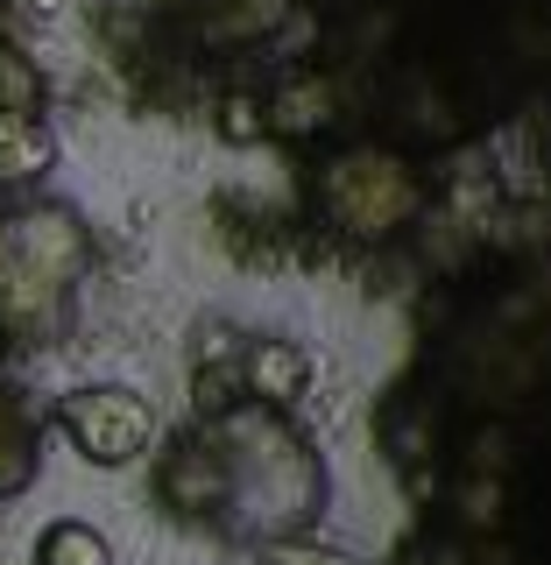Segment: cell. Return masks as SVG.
<instances>
[{
  "label": "cell",
  "instance_id": "1",
  "mask_svg": "<svg viewBox=\"0 0 551 565\" xmlns=\"http://www.w3.org/2000/svg\"><path fill=\"white\" fill-rule=\"evenodd\" d=\"M332 473L318 459L311 431L269 403H226L191 417L163 438L156 459V502L191 530H220L226 544H283L311 537L326 516Z\"/></svg>",
  "mask_w": 551,
  "mask_h": 565
},
{
  "label": "cell",
  "instance_id": "4",
  "mask_svg": "<svg viewBox=\"0 0 551 565\" xmlns=\"http://www.w3.org/2000/svg\"><path fill=\"white\" fill-rule=\"evenodd\" d=\"M50 424L64 431V446L85 459V467H135V459L156 452V411L141 403V388L128 382H85L64 388L50 403Z\"/></svg>",
  "mask_w": 551,
  "mask_h": 565
},
{
  "label": "cell",
  "instance_id": "6",
  "mask_svg": "<svg viewBox=\"0 0 551 565\" xmlns=\"http://www.w3.org/2000/svg\"><path fill=\"white\" fill-rule=\"evenodd\" d=\"M311 388V353L290 340H247L234 353V396L241 403H269V411H290Z\"/></svg>",
  "mask_w": 551,
  "mask_h": 565
},
{
  "label": "cell",
  "instance_id": "2",
  "mask_svg": "<svg viewBox=\"0 0 551 565\" xmlns=\"http://www.w3.org/2000/svg\"><path fill=\"white\" fill-rule=\"evenodd\" d=\"M93 269V226L71 205L0 212V340H57Z\"/></svg>",
  "mask_w": 551,
  "mask_h": 565
},
{
  "label": "cell",
  "instance_id": "11",
  "mask_svg": "<svg viewBox=\"0 0 551 565\" xmlns=\"http://www.w3.org/2000/svg\"><path fill=\"white\" fill-rule=\"evenodd\" d=\"M220 141H234V149L262 141V99L255 93H226L220 99Z\"/></svg>",
  "mask_w": 551,
  "mask_h": 565
},
{
  "label": "cell",
  "instance_id": "9",
  "mask_svg": "<svg viewBox=\"0 0 551 565\" xmlns=\"http://www.w3.org/2000/svg\"><path fill=\"white\" fill-rule=\"evenodd\" d=\"M35 565H114V537L93 530L85 516H57L35 537Z\"/></svg>",
  "mask_w": 551,
  "mask_h": 565
},
{
  "label": "cell",
  "instance_id": "7",
  "mask_svg": "<svg viewBox=\"0 0 551 565\" xmlns=\"http://www.w3.org/2000/svg\"><path fill=\"white\" fill-rule=\"evenodd\" d=\"M57 170V128L43 120V106L0 114V191H29Z\"/></svg>",
  "mask_w": 551,
  "mask_h": 565
},
{
  "label": "cell",
  "instance_id": "8",
  "mask_svg": "<svg viewBox=\"0 0 551 565\" xmlns=\"http://www.w3.org/2000/svg\"><path fill=\"white\" fill-rule=\"evenodd\" d=\"M35 467H43V424H35L29 403L0 382V502H14V494L35 481Z\"/></svg>",
  "mask_w": 551,
  "mask_h": 565
},
{
  "label": "cell",
  "instance_id": "5",
  "mask_svg": "<svg viewBox=\"0 0 551 565\" xmlns=\"http://www.w3.org/2000/svg\"><path fill=\"white\" fill-rule=\"evenodd\" d=\"M255 99H262V141L269 135L276 141H326L332 120H340V85H332L318 64L283 71L269 93H255Z\"/></svg>",
  "mask_w": 551,
  "mask_h": 565
},
{
  "label": "cell",
  "instance_id": "3",
  "mask_svg": "<svg viewBox=\"0 0 551 565\" xmlns=\"http://www.w3.org/2000/svg\"><path fill=\"white\" fill-rule=\"evenodd\" d=\"M311 212L347 247H389L432 212V184L389 141H340L311 177Z\"/></svg>",
  "mask_w": 551,
  "mask_h": 565
},
{
  "label": "cell",
  "instance_id": "12",
  "mask_svg": "<svg viewBox=\"0 0 551 565\" xmlns=\"http://www.w3.org/2000/svg\"><path fill=\"white\" fill-rule=\"evenodd\" d=\"M262 565H353V558L318 537H283V544H262Z\"/></svg>",
  "mask_w": 551,
  "mask_h": 565
},
{
  "label": "cell",
  "instance_id": "10",
  "mask_svg": "<svg viewBox=\"0 0 551 565\" xmlns=\"http://www.w3.org/2000/svg\"><path fill=\"white\" fill-rule=\"evenodd\" d=\"M22 106H43V71L0 35V114H22Z\"/></svg>",
  "mask_w": 551,
  "mask_h": 565
}]
</instances>
